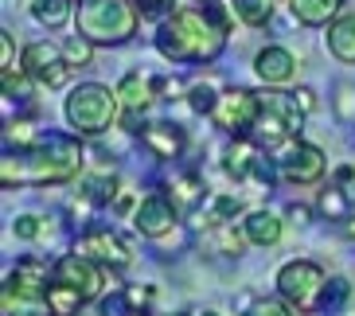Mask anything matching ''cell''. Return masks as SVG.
Returning a JSON list of instances; mask_svg holds the SVG:
<instances>
[{"instance_id": "ffe728a7", "label": "cell", "mask_w": 355, "mask_h": 316, "mask_svg": "<svg viewBox=\"0 0 355 316\" xmlns=\"http://www.w3.org/2000/svg\"><path fill=\"white\" fill-rule=\"evenodd\" d=\"M168 191H172V195H168V200L176 203L180 211H191V207H199V203H203V179L196 176V172H184V176H176L172 179V184H168Z\"/></svg>"}, {"instance_id": "ba28073f", "label": "cell", "mask_w": 355, "mask_h": 316, "mask_svg": "<svg viewBox=\"0 0 355 316\" xmlns=\"http://www.w3.org/2000/svg\"><path fill=\"white\" fill-rule=\"evenodd\" d=\"M261 114V94H250V90H242V86H230V90H223L219 94V105H215V125L223 129V133H230V137H246L254 129V121H258Z\"/></svg>"}, {"instance_id": "8d00e7d4", "label": "cell", "mask_w": 355, "mask_h": 316, "mask_svg": "<svg viewBox=\"0 0 355 316\" xmlns=\"http://www.w3.org/2000/svg\"><path fill=\"white\" fill-rule=\"evenodd\" d=\"M4 71H16V43H12L8 28L0 32V74H4Z\"/></svg>"}, {"instance_id": "5b68a950", "label": "cell", "mask_w": 355, "mask_h": 316, "mask_svg": "<svg viewBox=\"0 0 355 316\" xmlns=\"http://www.w3.org/2000/svg\"><path fill=\"white\" fill-rule=\"evenodd\" d=\"M117 90L110 86H98V82H83L74 86L63 102V114H67V125L78 133V137H102L105 129L117 121Z\"/></svg>"}, {"instance_id": "cb8c5ba5", "label": "cell", "mask_w": 355, "mask_h": 316, "mask_svg": "<svg viewBox=\"0 0 355 316\" xmlns=\"http://www.w3.org/2000/svg\"><path fill=\"white\" fill-rule=\"evenodd\" d=\"M230 12H234L246 28H266L270 16H273V8L266 0H230Z\"/></svg>"}, {"instance_id": "44dd1931", "label": "cell", "mask_w": 355, "mask_h": 316, "mask_svg": "<svg viewBox=\"0 0 355 316\" xmlns=\"http://www.w3.org/2000/svg\"><path fill=\"white\" fill-rule=\"evenodd\" d=\"M78 195H83V200H90V203H110V200H117V195H121V188H117L114 168H102L98 176L83 179V191H78Z\"/></svg>"}, {"instance_id": "d6a6232c", "label": "cell", "mask_w": 355, "mask_h": 316, "mask_svg": "<svg viewBox=\"0 0 355 316\" xmlns=\"http://www.w3.org/2000/svg\"><path fill=\"white\" fill-rule=\"evenodd\" d=\"M336 117L344 125H355V86H340V94H336Z\"/></svg>"}, {"instance_id": "30bf717a", "label": "cell", "mask_w": 355, "mask_h": 316, "mask_svg": "<svg viewBox=\"0 0 355 316\" xmlns=\"http://www.w3.org/2000/svg\"><path fill=\"white\" fill-rule=\"evenodd\" d=\"M20 67L32 74L35 82H43L47 90H63L71 82V71L74 67L63 59V47H55V43L40 40V43H28L20 55Z\"/></svg>"}, {"instance_id": "9c48e42d", "label": "cell", "mask_w": 355, "mask_h": 316, "mask_svg": "<svg viewBox=\"0 0 355 316\" xmlns=\"http://www.w3.org/2000/svg\"><path fill=\"white\" fill-rule=\"evenodd\" d=\"M51 281L74 289L83 301H94V297H102V289H105V265H98L94 258H86V254L74 250V254H63V258L55 262Z\"/></svg>"}, {"instance_id": "74e56055", "label": "cell", "mask_w": 355, "mask_h": 316, "mask_svg": "<svg viewBox=\"0 0 355 316\" xmlns=\"http://www.w3.org/2000/svg\"><path fill=\"white\" fill-rule=\"evenodd\" d=\"M293 102H297V109H301V114H313V109H316V94L309 90V86L293 90Z\"/></svg>"}, {"instance_id": "d6986e66", "label": "cell", "mask_w": 355, "mask_h": 316, "mask_svg": "<svg viewBox=\"0 0 355 316\" xmlns=\"http://www.w3.org/2000/svg\"><path fill=\"white\" fill-rule=\"evenodd\" d=\"M328 51L340 63H355V16H344L328 28Z\"/></svg>"}, {"instance_id": "d590c367", "label": "cell", "mask_w": 355, "mask_h": 316, "mask_svg": "<svg viewBox=\"0 0 355 316\" xmlns=\"http://www.w3.org/2000/svg\"><path fill=\"white\" fill-rule=\"evenodd\" d=\"M125 301L133 313H145L153 305V285H125Z\"/></svg>"}, {"instance_id": "ab89813d", "label": "cell", "mask_w": 355, "mask_h": 316, "mask_svg": "<svg viewBox=\"0 0 355 316\" xmlns=\"http://www.w3.org/2000/svg\"><path fill=\"white\" fill-rule=\"evenodd\" d=\"M352 179H355L352 164H340V168H336V184H352Z\"/></svg>"}, {"instance_id": "3957f363", "label": "cell", "mask_w": 355, "mask_h": 316, "mask_svg": "<svg viewBox=\"0 0 355 316\" xmlns=\"http://www.w3.org/2000/svg\"><path fill=\"white\" fill-rule=\"evenodd\" d=\"M141 12L133 0H78L74 4V32L94 47H121L137 35Z\"/></svg>"}, {"instance_id": "277c9868", "label": "cell", "mask_w": 355, "mask_h": 316, "mask_svg": "<svg viewBox=\"0 0 355 316\" xmlns=\"http://www.w3.org/2000/svg\"><path fill=\"white\" fill-rule=\"evenodd\" d=\"M47 262L40 258H20L16 270H8L4 289H0V308L4 316H55L47 301Z\"/></svg>"}, {"instance_id": "e0dca14e", "label": "cell", "mask_w": 355, "mask_h": 316, "mask_svg": "<svg viewBox=\"0 0 355 316\" xmlns=\"http://www.w3.org/2000/svg\"><path fill=\"white\" fill-rule=\"evenodd\" d=\"M242 231L250 238V246H277L282 243V219L273 215V211H250L246 222H242Z\"/></svg>"}, {"instance_id": "60d3db41", "label": "cell", "mask_w": 355, "mask_h": 316, "mask_svg": "<svg viewBox=\"0 0 355 316\" xmlns=\"http://www.w3.org/2000/svg\"><path fill=\"white\" fill-rule=\"evenodd\" d=\"M289 219H297V222H309V207H301V203H293V207H289Z\"/></svg>"}, {"instance_id": "9a60e30c", "label": "cell", "mask_w": 355, "mask_h": 316, "mask_svg": "<svg viewBox=\"0 0 355 316\" xmlns=\"http://www.w3.org/2000/svg\"><path fill=\"white\" fill-rule=\"evenodd\" d=\"M117 102H121V109H137V114H145L148 105L157 102V74L129 71L125 78L117 82Z\"/></svg>"}, {"instance_id": "603a6c76", "label": "cell", "mask_w": 355, "mask_h": 316, "mask_svg": "<svg viewBox=\"0 0 355 316\" xmlns=\"http://www.w3.org/2000/svg\"><path fill=\"white\" fill-rule=\"evenodd\" d=\"M43 133L35 129V117H8V125H4V148H32Z\"/></svg>"}, {"instance_id": "8fae6325", "label": "cell", "mask_w": 355, "mask_h": 316, "mask_svg": "<svg viewBox=\"0 0 355 316\" xmlns=\"http://www.w3.org/2000/svg\"><path fill=\"white\" fill-rule=\"evenodd\" d=\"M78 254L94 258L105 270H125V265L133 262V246H129L117 231H110V227H90V231L78 238Z\"/></svg>"}, {"instance_id": "7402d4cb", "label": "cell", "mask_w": 355, "mask_h": 316, "mask_svg": "<svg viewBox=\"0 0 355 316\" xmlns=\"http://www.w3.org/2000/svg\"><path fill=\"white\" fill-rule=\"evenodd\" d=\"M32 16L43 28H63L74 16V4L71 0H32Z\"/></svg>"}, {"instance_id": "ac0fdd59", "label": "cell", "mask_w": 355, "mask_h": 316, "mask_svg": "<svg viewBox=\"0 0 355 316\" xmlns=\"http://www.w3.org/2000/svg\"><path fill=\"white\" fill-rule=\"evenodd\" d=\"M340 4L344 0H289V12H293V20L304 24V28H324L340 12Z\"/></svg>"}, {"instance_id": "484cf974", "label": "cell", "mask_w": 355, "mask_h": 316, "mask_svg": "<svg viewBox=\"0 0 355 316\" xmlns=\"http://www.w3.org/2000/svg\"><path fill=\"white\" fill-rule=\"evenodd\" d=\"M320 215L328 222H344L347 219V211H352V203H347V191L344 188H328V191H320Z\"/></svg>"}, {"instance_id": "f1b7e54d", "label": "cell", "mask_w": 355, "mask_h": 316, "mask_svg": "<svg viewBox=\"0 0 355 316\" xmlns=\"http://www.w3.org/2000/svg\"><path fill=\"white\" fill-rule=\"evenodd\" d=\"M63 59H67L71 67H90V59H94V43L86 40V35L74 32L71 40L63 43Z\"/></svg>"}, {"instance_id": "7bdbcfd3", "label": "cell", "mask_w": 355, "mask_h": 316, "mask_svg": "<svg viewBox=\"0 0 355 316\" xmlns=\"http://www.w3.org/2000/svg\"><path fill=\"white\" fill-rule=\"evenodd\" d=\"M129 316H148V313H129Z\"/></svg>"}, {"instance_id": "d4e9b609", "label": "cell", "mask_w": 355, "mask_h": 316, "mask_svg": "<svg viewBox=\"0 0 355 316\" xmlns=\"http://www.w3.org/2000/svg\"><path fill=\"white\" fill-rule=\"evenodd\" d=\"M47 301H51V313H55V316H74L78 308L86 305V301L74 293V289H67V285H59V281L47 285Z\"/></svg>"}, {"instance_id": "2e32d148", "label": "cell", "mask_w": 355, "mask_h": 316, "mask_svg": "<svg viewBox=\"0 0 355 316\" xmlns=\"http://www.w3.org/2000/svg\"><path fill=\"white\" fill-rule=\"evenodd\" d=\"M145 148L153 152L157 160H176L184 148H188V137H184V129L172 125V121H157V125L145 129Z\"/></svg>"}, {"instance_id": "5bb4252c", "label": "cell", "mask_w": 355, "mask_h": 316, "mask_svg": "<svg viewBox=\"0 0 355 316\" xmlns=\"http://www.w3.org/2000/svg\"><path fill=\"white\" fill-rule=\"evenodd\" d=\"M254 74L266 86H289L297 78V59L285 47H261L258 59H254Z\"/></svg>"}, {"instance_id": "83f0119b", "label": "cell", "mask_w": 355, "mask_h": 316, "mask_svg": "<svg viewBox=\"0 0 355 316\" xmlns=\"http://www.w3.org/2000/svg\"><path fill=\"white\" fill-rule=\"evenodd\" d=\"M242 211L239 195H211V211H207V227H227L234 215Z\"/></svg>"}, {"instance_id": "4fadbf2b", "label": "cell", "mask_w": 355, "mask_h": 316, "mask_svg": "<svg viewBox=\"0 0 355 316\" xmlns=\"http://www.w3.org/2000/svg\"><path fill=\"white\" fill-rule=\"evenodd\" d=\"M261 164H266V160H261V148H258V141H250V137H234V145L223 152V172H227L230 179H239V184L258 176Z\"/></svg>"}, {"instance_id": "4316f807", "label": "cell", "mask_w": 355, "mask_h": 316, "mask_svg": "<svg viewBox=\"0 0 355 316\" xmlns=\"http://www.w3.org/2000/svg\"><path fill=\"white\" fill-rule=\"evenodd\" d=\"M184 102H188L191 114L211 117V114H215V105H219V94H215V86H211V82H196L188 90V98H184Z\"/></svg>"}, {"instance_id": "7a4b0ae2", "label": "cell", "mask_w": 355, "mask_h": 316, "mask_svg": "<svg viewBox=\"0 0 355 316\" xmlns=\"http://www.w3.org/2000/svg\"><path fill=\"white\" fill-rule=\"evenodd\" d=\"M86 148L78 137L67 133H43L32 148H16L4 152L0 160V184L4 188H51V184H67L83 172Z\"/></svg>"}, {"instance_id": "f35d334b", "label": "cell", "mask_w": 355, "mask_h": 316, "mask_svg": "<svg viewBox=\"0 0 355 316\" xmlns=\"http://www.w3.org/2000/svg\"><path fill=\"white\" fill-rule=\"evenodd\" d=\"M137 207H141V203H137L133 191H121V195L114 200V211H117V215H137Z\"/></svg>"}, {"instance_id": "7c38bea8", "label": "cell", "mask_w": 355, "mask_h": 316, "mask_svg": "<svg viewBox=\"0 0 355 316\" xmlns=\"http://www.w3.org/2000/svg\"><path fill=\"white\" fill-rule=\"evenodd\" d=\"M176 215H180V207L168 200V195H148V200H141V207H137L133 227H137V234H145V238H164V234H172V227H176Z\"/></svg>"}, {"instance_id": "52a82bcc", "label": "cell", "mask_w": 355, "mask_h": 316, "mask_svg": "<svg viewBox=\"0 0 355 316\" xmlns=\"http://www.w3.org/2000/svg\"><path fill=\"white\" fill-rule=\"evenodd\" d=\"M273 164H277V172H282L289 184H297V188H309V184H320L324 179V168H328V160H324V152L316 145H304L301 137L285 141V145L273 148Z\"/></svg>"}, {"instance_id": "4dcf8cb0", "label": "cell", "mask_w": 355, "mask_h": 316, "mask_svg": "<svg viewBox=\"0 0 355 316\" xmlns=\"http://www.w3.org/2000/svg\"><path fill=\"white\" fill-rule=\"evenodd\" d=\"M347 297H352V281H347V277H328V289H324V308L347 305Z\"/></svg>"}, {"instance_id": "b9f144b4", "label": "cell", "mask_w": 355, "mask_h": 316, "mask_svg": "<svg viewBox=\"0 0 355 316\" xmlns=\"http://www.w3.org/2000/svg\"><path fill=\"white\" fill-rule=\"evenodd\" d=\"M199 316H223V313H215V308H207V313H199Z\"/></svg>"}, {"instance_id": "836d02e7", "label": "cell", "mask_w": 355, "mask_h": 316, "mask_svg": "<svg viewBox=\"0 0 355 316\" xmlns=\"http://www.w3.org/2000/svg\"><path fill=\"white\" fill-rule=\"evenodd\" d=\"M188 90L191 86H184L176 74H157V98H168V102H172V98H188Z\"/></svg>"}, {"instance_id": "6da1fadb", "label": "cell", "mask_w": 355, "mask_h": 316, "mask_svg": "<svg viewBox=\"0 0 355 316\" xmlns=\"http://www.w3.org/2000/svg\"><path fill=\"white\" fill-rule=\"evenodd\" d=\"M230 12L223 4H203V8H176L160 24L157 51L168 63H215L227 47Z\"/></svg>"}, {"instance_id": "e575fe53", "label": "cell", "mask_w": 355, "mask_h": 316, "mask_svg": "<svg viewBox=\"0 0 355 316\" xmlns=\"http://www.w3.org/2000/svg\"><path fill=\"white\" fill-rule=\"evenodd\" d=\"M239 316H293V308H285L282 301H270V297H261V301H254L246 313H239Z\"/></svg>"}, {"instance_id": "1f68e13d", "label": "cell", "mask_w": 355, "mask_h": 316, "mask_svg": "<svg viewBox=\"0 0 355 316\" xmlns=\"http://www.w3.org/2000/svg\"><path fill=\"white\" fill-rule=\"evenodd\" d=\"M133 4L141 12V20H168L176 0H133Z\"/></svg>"}, {"instance_id": "f546056e", "label": "cell", "mask_w": 355, "mask_h": 316, "mask_svg": "<svg viewBox=\"0 0 355 316\" xmlns=\"http://www.w3.org/2000/svg\"><path fill=\"white\" fill-rule=\"evenodd\" d=\"M12 234H16V238H24V243H35V238H43V234H47V227H43L40 215H20V219H12Z\"/></svg>"}, {"instance_id": "8992f818", "label": "cell", "mask_w": 355, "mask_h": 316, "mask_svg": "<svg viewBox=\"0 0 355 316\" xmlns=\"http://www.w3.org/2000/svg\"><path fill=\"white\" fill-rule=\"evenodd\" d=\"M324 289H328V277H324V270L316 262H309V258H297V262H285L282 270H277V293L289 301L293 313H316V308H324Z\"/></svg>"}]
</instances>
